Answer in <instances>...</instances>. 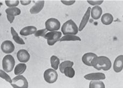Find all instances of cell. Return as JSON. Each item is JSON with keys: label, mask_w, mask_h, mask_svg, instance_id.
Wrapping results in <instances>:
<instances>
[{"label": "cell", "mask_w": 123, "mask_h": 88, "mask_svg": "<svg viewBox=\"0 0 123 88\" xmlns=\"http://www.w3.org/2000/svg\"><path fill=\"white\" fill-rule=\"evenodd\" d=\"M123 69V55H120L116 58L113 64V70L116 73H119Z\"/></svg>", "instance_id": "cell-11"}, {"label": "cell", "mask_w": 123, "mask_h": 88, "mask_svg": "<svg viewBox=\"0 0 123 88\" xmlns=\"http://www.w3.org/2000/svg\"><path fill=\"white\" fill-rule=\"evenodd\" d=\"M58 73L54 69H48L45 71L44 73L45 81L49 84L55 83L58 79Z\"/></svg>", "instance_id": "cell-6"}, {"label": "cell", "mask_w": 123, "mask_h": 88, "mask_svg": "<svg viewBox=\"0 0 123 88\" xmlns=\"http://www.w3.org/2000/svg\"><path fill=\"white\" fill-rule=\"evenodd\" d=\"M92 66L98 70L102 69L104 71H107L111 68V62L109 58L106 56H97L92 60Z\"/></svg>", "instance_id": "cell-1"}, {"label": "cell", "mask_w": 123, "mask_h": 88, "mask_svg": "<svg viewBox=\"0 0 123 88\" xmlns=\"http://www.w3.org/2000/svg\"><path fill=\"white\" fill-rule=\"evenodd\" d=\"M11 84L14 88H28L29 87L28 81L22 75H18L13 78Z\"/></svg>", "instance_id": "cell-5"}, {"label": "cell", "mask_w": 123, "mask_h": 88, "mask_svg": "<svg viewBox=\"0 0 123 88\" xmlns=\"http://www.w3.org/2000/svg\"><path fill=\"white\" fill-rule=\"evenodd\" d=\"M1 48L3 53L10 54L14 51L15 47L12 41L10 40H6L2 43Z\"/></svg>", "instance_id": "cell-8"}, {"label": "cell", "mask_w": 123, "mask_h": 88, "mask_svg": "<svg viewBox=\"0 0 123 88\" xmlns=\"http://www.w3.org/2000/svg\"><path fill=\"white\" fill-rule=\"evenodd\" d=\"M0 77H1V78H3L6 81H7L8 83H10V84L12 83V80H11L10 76L7 74H6L4 71L2 70H0Z\"/></svg>", "instance_id": "cell-26"}, {"label": "cell", "mask_w": 123, "mask_h": 88, "mask_svg": "<svg viewBox=\"0 0 123 88\" xmlns=\"http://www.w3.org/2000/svg\"><path fill=\"white\" fill-rule=\"evenodd\" d=\"M15 65L14 58L11 55H7L4 56L2 60V67L6 73H10L12 71Z\"/></svg>", "instance_id": "cell-3"}, {"label": "cell", "mask_w": 123, "mask_h": 88, "mask_svg": "<svg viewBox=\"0 0 123 88\" xmlns=\"http://www.w3.org/2000/svg\"><path fill=\"white\" fill-rule=\"evenodd\" d=\"M105 86L104 83L102 81H92L90 82L89 84V88H105Z\"/></svg>", "instance_id": "cell-22"}, {"label": "cell", "mask_w": 123, "mask_h": 88, "mask_svg": "<svg viewBox=\"0 0 123 88\" xmlns=\"http://www.w3.org/2000/svg\"><path fill=\"white\" fill-rule=\"evenodd\" d=\"M62 33L59 31H51L47 33L44 38L47 40V44L49 46H53L60 39Z\"/></svg>", "instance_id": "cell-4"}, {"label": "cell", "mask_w": 123, "mask_h": 88, "mask_svg": "<svg viewBox=\"0 0 123 88\" xmlns=\"http://www.w3.org/2000/svg\"><path fill=\"white\" fill-rule=\"evenodd\" d=\"M20 2L22 5L26 6V5H28L29 4H30L31 1V0H29V1H22V0H21V1H20Z\"/></svg>", "instance_id": "cell-32"}, {"label": "cell", "mask_w": 123, "mask_h": 88, "mask_svg": "<svg viewBox=\"0 0 123 88\" xmlns=\"http://www.w3.org/2000/svg\"><path fill=\"white\" fill-rule=\"evenodd\" d=\"M6 17H7L8 20L9 21V22L10 23H12L15 19L14 16H11V15H9L8 14H6Z\"/></svg>", "instance_id": "cell-31"}, {"label": "cell", "mask_w": 123, "mask_h": 88, "mask_svg": "<svg viewBox=\"0 0 123 88\" xmlns=\"http://www.w3.org/2000/svg\"><path fill=\"white\" fill-rule=\"evenodd\" d=\"M51 64L52 67L54 70H57L58 68V66L60 64V60L55 55H53L51 58Z\"/></svg>", "instance_id": "cell-24"}, {"label": "cell", "mask_w": 123, "mask_h": 88, "mask_svg": "<svg viewBox=\"0 0 123 88\" xmlns=\"http://www.w3.org/2000/svg\"><path fill=\"white\" fill-rule=\"evenodd\" d=\"M17 58L19 61L26 63L29 61L30 58V55L25 49H20L17 52Z\"/></svg>", "instance_id": "cell-9"}, {"label": "cell", "mask_w": 123, "mask_h": 88, "mask_svg": "<svg viewBox=\"0 0 123 88\" xmlns=\"http://www.w3.org/2000/svg\"><path fill=\"white\" fill-rule=\"evenodd\" d=\"M5 3L6 6H9V8H13L16 7L19 4V1L16 0V1H8L6 0L5 1Z\"/></svg>", "instance_id": "cell-27"}, {"label": "cell", "mask_w": 123, "mask_h": 88, "mask_svg": "<svg viewBox=\"0 0 123 88\" xmlns=\"http://www.w3.org/2000/svg\"><path fill=\"white\" fill-rule=\"evenodd\" d=\"M61 24L58 19L54 18H51L47 19L45 22V27L47 31H58L60 28Z\"/></svg>", "instance_id": "cell-7"}, {"label": "cell", "mask_w": 123, "mask_h": 88, "mask_svg": "<svg viewBox=\"0 0 123 88\" xmlns=\"http://www.w3.org/2000/svg\"><path fill=\"white\" fill-rule=\"evenodd\" d=\"M26 69V65L24 64H18L15 68L14 73L16 75H20L24 73Z\"/></svg>", "instance_id": "cell-19"}, {"label": "cell", "mask_w": 123, "mask_h": 88, "mask_svg": "<svg viewBox=\"0 0 123 88\" xmlns=\"http://www.w3.org/2000/svg\"><path fill=\"white\" fill-rule=\"evenodd\" d=\"M104 1H90V0H88L87 2L88 3H89L90 5L92 6H98L101 5V4L103 3Z\"/></svg>", "instance_id": "cell-29"}, {"label": "cell", "mask_w": 123, "mask_h": 88, "mask_svg": "<svg viewBox=\"0 0 123 88\" xmlns=\"http://www.w3.org/2000/svg\"><path fill=\"white\" fill-rule=\"evenodd\" d=\"M66 76L69 78H73L75 76V71L72 67H67L64 70V73Z\"/></svg>", "instance_id": "cell-25"}, {"label": "cell", "mask_w": 123, "mask_h": 88, "mask_svg": "<svg viewBox=\"0 0 123 88\" xmlns=\"http://www.w3.org/2000/svg\"><path fill=\"white\" fill-rule=\"evenodd\" d=\"M85 79L87 80L98 81L105 79V75L103 73H94L86 74L84 76Z\"/></svg>", "instance_id": "cell-10"}, {"label": "cell", "mask_w": 123, "mask_h": 88, "mask_svg": "<svg viewBox=\"0 0 123 88\" xmlns=\"http://www.w3.org/2000/svg\"><path fill=\"white\" fill-rule=\"evenodd\" d=\"M113 21V16L109 13H106L104 14L101 18V22L105 25L111 24Z\"/></svg>", "instance_id": "cell-17"}, {"label": "cell", "mask_w": 123, "mask_h": 88, "mask_svg": "<svg viewBox=\"0 0 123 88\" xmlns=\"http://www.w3.org/2000/svg\"><path fill=\"white\" fill-rule=\"evenodd\" d=\"M61 31L64 35H76L79 32V28L73 20L66 22L61 28Z\"/></svg>", "instance_id": "cell-2"}, {"label": "cell", "mask_w": 123, "mask_h": 88, "mask_svg": "<svg viewBox=\"0 0 123 88\" xmlns=\"http://www.w3.org/2000/svg\"><path fill=\"white\" fill-rule=\"evenodd\" d=\"M90 11H91V8L89 7L88 8L87 10H86V12L85 13V15H84V16L83 17V18L82 19L80 24L79 28V31H81L82 30H83V29L85 28V26H86V24L88 23L89 19V17H90Z\"/></svg>", "instance_id": "cell-14"}, {"label": "cell", "mask_w": 123, "mask_h": 88, "mask_svg": "<svg viewBox=\"0 0 123 88\" xmlns=\"http://www.w3.org/2000/svg\"><path fill=\"white\" fill-rule=\"evenodd\" d=\"M91 16L92 18L95 20L98 19L102 14V9L99 6H95L91 9Z\"/></svg>", "instance_id": "cell-16"}, {"label": "cell", "mask_w": 123, "mask_h": 88, "mask_svg": "<svg viewBox=\"0 0 123 88\" xmlns=\"http://www.w3.org/2000/svg\"><path fill=\"white\" fill-rule=\"evenodd\" d=\"M47 31H48L46 30V29L38 30L36 31V32L35 33V37H44V35L47 33Z\"/></svg>", "instance_id": "cell-28"}, {"label": "cell", "mask_w": 123, "mask_h": 88, "mask_svg": "<svg viewBox=\"0 0 123 88\" xmlns=\"http://www.w3.org/2000/svg\"><path fill=\"white\" fill-rule=\"evenodd\" d=\"M6 14L15 17L16 16L19 15L20 13H21V11H20L19 8L17 7L9 8L6 10Z\"/></svg>", "instance_id": "cell-21"}, {"label": "cell", "mask_w": 123, "mask_h": 88, "mask_svg": "<svg viewBox=\"0 0 123 88\" xmlns=\"http://www.w3.org/2000/svg\"><path fill=\"white\" fill-rule=\"evenodd\" d=\"M97 55L93 53H86L85 54L82 56V60L84 64H85L86 66H92V60L94 58L97 57Z\"/></svg>", "instance_id": "cell-12"}, {"label": "cell", "mask_w": 123, "mask_h": 88, "mask_svg": "<svg viewBox=\"0 0 123 88\" xmlns=\"http://www.w3.org/2000/svg\"><path fill=\"white\" fill-rule=\"evenodd\" d=\"M45 1H38L32 7L30 12L32 14H37V13L40 12L43 10V8L44 6Z\"/></svg>", "instance_id": "cell-13"}, {"label": "cell", "mask_w": 123, "mask_h": 88, "mask_svg": "<svg viewBox=\"0 0 123 88\" xmlns=\"http://www.w3.org/2000/svg\"><path fill=\"white\" fill-rule=\"evenodd\" d=\"M11 33L12 35V38L14 41L16 42V43L18 44L19 45H25V43L23 40L21 38L19 37L16 31L12 27L11 28Z\"/></svg>", "instance_id": "cell-18"}, {"label": "cell", "mask_w": 123, "mask_h": 88, "mask_svg": "<svg viewBox=\"0 0 123 88\" xmlns=\"http://www.w3.org/2000/svg\"><path fill=\"white\" fill-rule=\"evenodd\" d=\"M61 2L66 6H72L74 3H75V1H74V0H72V1H64V0H62V1H61Z\"/></svg>", "instance_id": "cell-30"}, {"label": "cell", "mask_w": 123, "mask_h": 88, "mask_svg": "<svg viewBox=\"0 0 123 88\" xmlns=\"http://www.w3.org/2000/svg\"><path fill=\"white\" fill-rule=\"evenodd\" d=\"M37 31L36 27L33 26H26L22 29L20 31V35L23 36H28L32 34L35 33Z\"/></svg>", "instance_id": "cell-15"}, {"label": "cell", "mask_w": 123, "mask_h": 88, "mask_svg": "<svg viewBox=\"0 0 123 88\" xmlns=\"http://www.w3.org/2000/svg\"><path fill=\"white\" fill-rule=\"evenodd\" d=\"M74 65V62L70 61H65L62 62L60 65L59 66V69L61 73H64V70L67 67H73Z\"/></svg>", "instance_id": "cell-23"}, {"label": "cell", "mask_w": 123, "mask_h": 88, "mask_svg": "<svg viewBox=\"0 0 123 88\" xmlns=\"http://www.w3.org/2000/svg\"><path fill=\"white\" fill-rule=\"evenodd\" d=\"M59 41H81V39L80 38L77 37V36L71 35H67L63 36L61 39H59Z\"/></svg>", "instance_id": "cell-20"}]
</instances>
